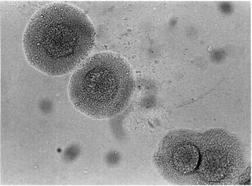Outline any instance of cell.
<instances>
[{"mask_svg": "<svg viewBox=\"0 0 252 186\" xmlns=\"http://www.w3.org/2000/svg\"><path fill=\"white\" fill-rule=\"evenodd\" d=\"M95 39V28L83 11L69 3L57 2L32 17L24 33L23 49L33 67L60 77L87 59Z\"/></svg>", "mask_w": 252, "mask_h": 186, "instance_id": "cell-1", "label": "cell"}, {"mask_svg": "<svg viewBox=\"0 0 252 186\" xmlns=\"http://www.w3.org/2000/svg\"><path fill=\"white\" fill-rule=\"evenodd\" d=\"M135 87L128 63L117 53L100 52L85 60L72 74L68 94L75 108L85 115L106 119L127 108Z\"/></svg>", "mask_w": 252, "mask_h": 186, "instance_id": "cell-2", "label": "cell"}, {"mask_svg": "<svg viewBox=\"0 0 252 186\" xmlns=\"http://www.w3.org/2000/svg\"><path fill=\"white\" fill-rule=\"evenodd\" d=\"M199 149L196 185H229L247 165L243 145L227 132L212 130L200 133Z\"/></svg>", "mask_w": 252, "mask_h": 186, "instance_id": "cell-3", "label": "cell"}, {"mask_svg": "<svg viewBox=\"0 0 252 186\" xmlns=\"http://www.w3.org/2000/svg\"><path fill=\"white\" fill-rule=\"evenodd\" d=\"M200 133L189 130L170 132L154 157L159 174L173 184L196 185L200 162Z\"/></svg>", "mask_w": 252, "mask_h": 186, "instance_id": "cell-4", "label": "cell"}]
</instances>
